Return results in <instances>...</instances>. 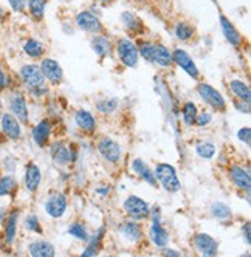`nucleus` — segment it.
<instances>
[{
  "instance_id": "12",
  "label": "nucleus",
  "mask_w": 251,
  "mask_h": 257,
  "mask_svg": "<svg viewBox=\"0 0 251 257\" xmlns=\"http://www.w3.org/2000/svg\"><path fill=\"white\" fill-rule=\"evenodd\" d=\"M172 61H174V65H177L178 68H181L185 71V73L194 79V81H200L202 75H200V70L197 67V64L194 62V59L191 58V54L183 50V48H175L172 51Z\"/></svg>"
},
{
  "instance_id": "7",
  "label": "nucleus",
  "mask_w": 251,
  "mask_h": 257,
  "mask_svg": "<svg viewBox=\"0 0 251 257\" xmlns=\"http://www.w3.org/2000/svg\"><path fill=\"white\" fill-rule=\"evenodd\" d=\"M50 156L58 167H67L76 160V152L73 150V144H67L65 141L58 139L50 142Z\"/></svg>"
},
{
  "instance_id": "27",
  "label": "nucleus",
  "mask_w": 251,
  "mask_h": 257,
  "mask_svg": "<svg viewBox=\"0 0 251 257\" xmlns=\"http://www.w3.org/2000/svg\"><path fill=\"white\" fill-rule=\"evenodd\" d=\"M228 89H230L233 98L237 99V101H244V103L251 101V90H250V85L245 81L231 79L228 82Z\"/></svg>"
},
{
  "instance_id": "40",
  "label": "nucleus",
  "mask_w": 251,
  "mask_h": 257,
  "mask_svg": "<svg viewBox=\"0 0 251 257\" xmlns=\"http://www.w3.org/2000/svg\"><path fill=\"white\" fill-rule=\"evenodd\" d=\"M23 226L28 233H34V234H42L44 230H42V225H40V220L36 214H28L23 220Z\"/></svg>"
},
{
  "instance_id": "5",
  "label": "nucleus",
  "mask_w": 251,
  "mask_h": 257,
  "mask_svg": "<svg viewBox=\"0 0 251 257\" xmlns=\"http://www.w3.org/2000/svg\"><path fill=\"white\" fill-rule=\"evenodd\" d=\"M115 51L118 56V61L126 68H136L139 62V54L136 44L129 37H120L115 44Z\"/></svg>"
},
{
  "instance_id": "21",
  "label": "nucleus",
  "mask_w": 251,
  "mask_h": 257,
  "mask_svg": "<svg viewBox=\"0 0 251 257\" xmlns=\"http://www.w3.org/2000/svg\"><path fill=\"white\" fill-rule=\"evenodd\" d=\"M40 183H42V172H40V167L30 161L25 166V175H23V184H25V189L30 192V194H36L37 189L40 188Z\"/></svg>"
},
{
  "instance_id": "48",
  "label": "nucleus",
  "mask_w": 251,
  "mask_h": 257,
  "mask_svg": "<svg viewBox=\"0 0 251 257\" xmlns=\"http://www.w3.org/2000/svg\"><path fill=\"white\" fill-rule=\"evenodd\" d=\"M96 192L100 194V197H107L109 192H110V188L109 186H104V188H96Z\"/></svg>"
},
{
  "instance_id": "9",
  "label": "nucleus",
  "mask_w": 251,
  "mask_h": 257,
  "mask_svg": "<svg viewBox=\"0 0 251 257\" xmlns=\"http://www.w3.org/2000/svg\"><path fill=\"white\" fill-rule=\"evenodd\" d=\"M191 247L203 257H216L219 254V242L206 233H195L191 237Z\"/></svg>"
},
{
  "instance_id": "4",
  "label": "nucleus",
  "mask_w": 251,
  "mask_h": 257,
  "mask_svg": "<svg viewBox=\"0 0 251 257\" xmlns=\"http://www.w3.org/2000/svg\"><path fill=\"white\" fill-rule=\"evenodd\" d=\"M153 175H155L158 186H161L166 192L177 194L181 191V181L177 175V169L169 163H158L153 169Z\"/></svg>"
},
{
  "instance_id": "46",
  "label": "nucleus",
  "mask_w": 251,
  "mask_h": 257,
  "mask_svg": "<svg viewBox=\"0 0 251 257\" xmlns=\"http://www.w3.org/2000/svg\"><path fill=\"white\" fill-rule=\"evenodd\" d=\"M6 87H8V78H6V73H5L2 64H0V93H2Z\"/></svg>"
},
{
  "instance_id": "45",
  "label": "nucleus",
  "mask_w": 251,
  "mask_h": 257,
  "mask_svg": "<svg viewBox=\"0 0 251 257\" xmlns=\"http://www.w3.org/2000/svg\"><path fill=\"white\" fill-rule=\"evenodd\" d=\"M233 104L241 113H245V115H248V113H250V103H244V101H237V99H233Z\"/></svg>"
},
{
  "instance_id": "50",
  "label": "nucleus",
  "mask_w": 251,
  "mask_h": 257,
  "mask_svg": "<svg viewBox=\"0 0 251 257\" xmlns=\"http://www.w3.org/2000/svg\"><path fill=\"white\" fill-rule=\"evenodd\" d=\"M98 2H100L101 5H104V6H109V5H112L115 2V0H98Z\"/></svg>"
},
{
  "instance_id": "26",
  "label": "nucleus",
  "mask_w": 251,
  "mask_h": 257,
  "mask_svg": "<svg viewBox=\"0 0 251 257\" xmlns=\"http://www.w3.org/2000/svg\"><path fill=\"white\" fill-rule=\"evenodd\" d=\"M153 64L161 68H172V51L161 42H155V51H153Z\"/></svg>"
},
{
  "instance_id": "30",
  "label": "nucleus",
  "mask_w": 251,
  "mask_h": 257,
  "mask_svg": "<svg viewBox=\"0 0 251 257\" xmlns=\"http://www.w3.org/2000/svg\"><path fill=\"white\" fill-rule=\"evenodd\" d=\"M106 228H100L93 236H90L89 242H87V248L82 251V256H98L103 250V240L106 236Z\"/></svg>"
},
{
  "instance_id": "29",
  "label": "nucleus",
  "mask_w": 251,
  "mask_h": 257,
  "mask_svg": "<svg viewBox=\"0 0 251 257\" xmlns=\"http://www.w3.org/2000/svg\"><path fill=\"white\" fill-rule=\"evenodd\" d=\"M23 53L33 61H40L45 56V45L39 42L37 39L30 37L23 44Z\"/></svg>"
},
{
  "instance_id": "24",
  "label": "nucleus",
  "mask_w": 251,
  "mask_h": 257,
  "mask_svg": "<svg viewBox=\"0 0 251 257\" xmlns=\"http://www.w3.org/2000/svg\"><path fill=\"white\" fill-rule=\"evenodd\" d=\"M149 239L153 244V247H157L158 250L169 245V240H171L169 233H167L166 228L161 223H155V222H152L149 226Z\"/></svg>"
},
{
  "instance_id": "41",
  "label": "nucleus",
  "mask_w": 251,
  "mask_h": 257,
  "mask_svg": "<svg viewBox=\"0 0 251 257\" xmlns=\"http://www.w3.org/2000/svg\"><path fill=\"white\" fill-rule=\"evenodd\" d=\"M213 123V113L209 110H202L197 113V118H195V124L197 127H206Z\"/></svg>"
},
{
  "instance_id": "42",
  "label": "nucleus",
  "mask_w": 251,
  "mask_h": 257,
  "mask_svg": "<svg viewBox=\"0 0 251 257\" xmlns=\"http://www.w3.org/2000/svg\"><path fill=\"white\" fill-rule=\"evenodd\" d=\"M237 139L244 142L247 147H250L251 146V128L248 126L239 128V132H237Z\"/></svg>"
},
{
  "instance_id": "16",
  "label": "nucleus",
  "mask_w": 251,
  "mask_h": 257,
  "mask_svg": "<svg viewBox=\"0 0 251 257\" xmlns=\"http://www.w3.org/2000/svg\"><path fill=\"white\" fill-rule=\"evenodd\" d=\"M73 121L75 126L78 127V130H81L84 135H95L98 130L96 117L86 109H78L73 115Z\"/></svg>"
},
{
  "instance_id": "22",
  "label": "nucleus",
  "mask_w": 251,
  "mask_h": 257,
  "mask_svg": "<svg viewBox=\"0 0 251 257\" xmlns=\"http://www.w3.org/2000/svg\"><path fill=\"white\" fill-rule=\"evenodd\" d=\"M219 20H220L222 33H223V36H225V39L228 40V44H231L236 48H241L244 37L239 33V30H237V28L231 23V20L227 16H223V14H220V16H219Z\"/></svg>"
},
{
  "instance_id": "32",
  "label": "nucleus",
  "mask_w": 251,
  "mask_h": 257,
  "mask_svg": "<svg viewBox=\"0 0 251 257\" xmlns=\"http://www.w3.org/2000/svg\"><path fill=\"white\" fill-rule=\"evenodd\" d=\"M197 113H199L197 104L194 101H186L183 106H181V121H183V124L186 127H194Z\"/></svg>"
},
{
  "instance_id": "28",
  "label": "nucleus",
  "mask_w": 251,
  "mask_h": 257,
  "mask_svg": "<svg viewBox=\"0 0 251 257\" xmlns=\"http://www.w3.org/2000/svg\"><path fill=\"white\" fill-rule=\"evenodd\" d=\"M90 47L100 59H106L107 56H110L112 51L110 40L104 34H93L90 39Z\"/></svg>"
},
{
  "instance_id": "31",
  "label": "nucleus",
  "mask_w": 251,
  "mask_h": 257,
  "mask_svg": "<svg viewBox=\"0 0 251 257\" xmlns=\"http://www.w3.org/2000/svg\"><path fill=\"white\" fill-rule=\"evenodd\" d=\"M209 214L211 217L219 222H228L233 219V211L225 202H214L209 206Z\"/></svg>"
},
{
  "instance_id": "49",
  "label": "nucleus",
  "mask_w": 251,
  "mask_h": 257,
  "mask_svg": "<svg viewBox=\"0 0 251 257\" xmlns=\"http://www.w3.org/2000/svg\"><path fill=\"white\" fill-rule=\"evenodd\" d=\"M5 219H6V211L3 208H0V225H3Z\"/></svg>"
},
{
  "instance_id": "14",
  "label": "nucleus",
  "mask_w": 251,
  "mask_h": 257,
  "mask_svg": "<svg viewBox=\"0 0 251 257\" xmlns=\"http://www.w3.org/2000/svg\"><path fill=\"white\" fill-rule=\"evenodd\" d=\"M8 106H9V112L19 120L20 124H28V123H30V110H28L26 98H25V95L22 92L11 93Z\"/></svg>"
},
{
  "instance_id": "43",
  "label": "nucleus",
  "mask_w": 251,
  "mask_h": 257,
  "mask_svg": "<svg viewBox=\"0 0 251 257\" xmlns=\"http://www.w3.org/2000/svg\"><path fill=\"white\" fill-rule=\"evenodd\" d=\"M6 2L16 12H23L26 9V0H6Z\"/></svg>"
},
{
  "instance_id": "17",
  "label": "nucleus",
  "mask_w": 251,
  "mask_h": 257,
  "mask_svg": "<svg viewBox=\"0 0 251 257\" xmlns=\"http://www.w3.org/2000/svg\"><path fill=\"white\" fill-rule=\"evenodd\" d=\"M51 135H53V123L48 118L40 120L34 127H33V132H31V138L36 142V146L40 149H45L50 146V141H51Z\"/></svg>"
},
{
  "instance_id": "3",
  "label": "nucleus",
  "mask_w": 251,
  "mask_h": 257,
  "mask_svg": "<svg viewBox=\"0 0 251 257\" xmlns=\"http://www.w3.org/2000/svg\"><path fill=\"white\" fill-rule=\"evenodd\" d=\"M195 92H197L200 99L209 109H213L214 112H219V113H225L227 112L228 103H227L225 96H223L216 87H213L209 82L199 81L197 87H195Z\"/></svg>"
},
{
  "instance_id": "47",
  "label": "nucleus",
  "mask_w": 251,
  "mask_h": 257,
  "mask_svg": "<svg viewBox=\"0 0 251 257\" xmlns=\"http://www.w3.org/2000/svg\"><path fill=\"white\" fill-rule=\"evenodd\" d=\"M160 253H161L163 256H180V251L171 250V248H169V245L164 247V248H161V250H160Z\"/></svg>"
},
{
  "instance_id": "36",
  "label": "nucleus",
  "mask_w": 251,
  "mask_h": 257,
  "mask_svg": "<svg viewBox=\"0 0 251 257\" xmlns=\"http://www.w3.org/2000/svg\"><path fill=\"white\" fill-rule=\"evenodd\" d=\"M136 48H138L139 58L144 59L149 64H153V51H155V42L143 39V40H139L138 44H136Z\"/></svg>"
},
{
  "instance_id": "20",
  "label": "nucleus",
  "mask_w": 251,
  "mask_h": 257,
  "mask_svg": "<svg viewBox=\"0 0 251 257\" xmlns=\"http://www.w3.org/2000/svg\"><path fill=\"white\" fill-rule=\"evenodd\" d=\"M130 169L141 181L147 183L149 186H152V188H158V181H157L155 175H153V169H150L149 164L144 163V160L133 158V161L130 163Z\"/></svg>"
},
{
  "instance_id": "6",
  "label": "nucleus",
  "mask_w": 251,
  "mask_h": 257,
  "mask_svg": "<svg viewBox=\"0 0 251 257\" xmlns=\"http://www.w3.org/2000/svg\"><path fill=\"white\" fill-rule=\"evenodd\" d=\"M123 211L126 217L136 220V222H146L149 220L150 214V205L138 195H129L123 202Z\"/></svg>"
},
{
  "instance_id": "19",
  "label": "nucleus",
  "mask_w": 251,
  "mask_h": 257,
  "mask_svg": "<svg viewBox=\"0 0 251 257\" xmlns=\"http://www.w3.org/2000/svg\"><path fill=\"white\" fill-rule=\"evenodd\" d=\"M121 23L124 30L127 31L130 36H141L146 31V26L141 17H138L132 11H123L121 12Z\"/></svg>"
},
{
  "instance_id": "39",
  "label": "nucleus",
  "mask_w": 251,
  "mask_h": 257,
  "mask_svg": "<svg viewBox=\"0 0 251 257\" xmlns=\"http://www.w3.org/2000/svg\"><path fill=\"white\" fill-rule=\"evenodd\" d=\"M17 191V181L12 175H0V197L12 195Z\"/></svg>"
},
{
  "instance_id": "44",
  "label": "nucleus",
  "mask_w": 251,
  "mask_h": 257,
  "mask_svg": "<svg viewBox=\"0 0 251 257\" xmlns=\"http://www.w3.org/2000/svg\"><path fill=\"white\" fill-rule=\"evenodd\" d=\"M242 236L245 237V244L250 245L251 244V223H250V220H247L242 226Z\"/></svg>"
},
{
  "instance_id": "35",
  "label": "nucleus",
  "mask_w": 251,
  "mask_h": 257,
  "mask_svg": "<svg viewBox=\"0 0 251 257\" xmlns=\"http://www.w3.org/2000/svg\"><path fill=\"white\" fill-rule=\"evenodd\" d=\"M67 234L72 236V237H75L76 240H81V242H89V239H90V236H92V234L89 233L87 225L82 223V222H73L72 225L68 226Z\"/></svg>"
},
{
  "instance_id": "15",
  "label": "nucleus",
  "mask_w": 251,
  "mask_h": 257,
  "mask_svg": "<svg viewBox=\"0 0 251 257\" xmlns=\"http://www.w3.org/2000/svg\"><path fill=\"white\" fill-rule=\"evenodd\" d=\"M118 233L124 240H127L129 244H139L144 237V230L141 226V222H136L132 219L121 222L118 226Z\"/></svg>"
},
{
  "instance_id": "2",
  "label": "nucleus",
  "mask_w": 251,
  "mask_h": 257,
  "mask_svg": "<svg viewBox=\"0 0 251 257\" xmlns=\"http://www.w3.org/2000/svg\"><path fill=\"white\" fill-rule=\"evenodd\" d=\"M96 152L106 163H109L112 166L120 164L123 161V155H124L123 146L117 139H114L109 135L98 136V139H96Z\"/></svg>"
},
{
  "instance_id": "33",
  "label": "nucleus",
  "mask_w": 251,
  "mask_h": 257,
  "mask_svg": "<svg viewBox=\"0 0 251 257\" xmlns=\"http://www.w3.org/2000/svg\"><path fill=\"white\" fill-rule=\"evenodd\" d=\"M194 150H195V153H197L199 158H202V160H213L216 152H217V147H216L214 142L203 139V141H199L197 144H195Z\"/></svg>"
},
{
  "instance_id": "51",
  "label": "nucleus",
  "mask_w": 251,
  "mask_h": 257,
  "mask_svg": "<svg viewBox=\"0 0 251 257\" xmlns=\"http://www.w3.org/2000/svg\"><path fill=\"white\" fill-rule=\"evenodd\" d=\"M135 2H138V3H144V2H147V0H135Z\"/></svg>"
},
{
  "instance_id": "1",
  "label": "nucleus",
  "mask_w": 251,
  "mask_h": 257,
  "mask_svg": "<svg viewBox=\"0 0 251 257\" xmlns=\"http://www.w3.org/2000/svg\"><path fill=\"white\" fill-rule=\"evenodd\" d=\"M19 76H20L22 84L25 85V89L31 95L40 98L48 93V84H47L44 75H42L39 65H36V64L22 65L19 70Z\"/></svg>"
},
{
  "instance_id": "25",
  "label": "nucleus",
  "mask_w": 251,
  "mask_h": 257,
  "mask_svg": "<svg viewBox=\"0 0 251 257\" xmlns=\"http://www.w3.org/2000/svg\"><path fill=\"white\" fill-rule=\"evenodd\" d=\"M28 254L33 257H54L56 248L48 240H34L28 245Z\"/></svg>"
},
{
  "instance_id": "34",
  "label": "nucleus",
  "mask_w": 251,
  "mask_h": 257,
  "mask_svg": "<svg viewBox=\"0 0 251 257\" xmlns=\"http://www.w3.org/2000/svg\"><path fill=\"white\" fill-rule=\"evenodd\" d=\"M174 34L180 42H189L194 37L195 30H194V26L191 23H188L185 20H180L174 26Z\"/></svg>"
},
{
  "instance_id": "11",
  "label": "nucleus",
  "mask_w": 251,
  "mask_h": 257,
  "mask_svg": "<svg viewBox=\"0 0 251 257\" xmlns=\"http://www.w3.org/2000/svg\"><path fill=\"white\" fill-rule=\"evenodd\" d=\"M76 26L81 31L89 33V34H104L106 33V26L100 20V17L95 16L92 11H81L76 14L75 19Z\"/></svg>"
},
{
  "instance_id": "8",
  "label": "nucleus",
  "mask_w": 251,
  "mask_h": 257,
  "mask_svg": "<svg viewBox=\"0 0 251 257\" xmlns=\"http://www.w3.org/2000/svg\"><path fill=\"white\" fill-rule=\"evenodd\" d=\"M67 208H68V198L64 192H59V191L50 192L44 202L45 214L54 220L62 219L67 212Z\"/></svg>"
},
{
  "instance_id": "37",
  "label": "nucleus",
  "mask_w": 251,
  "mask_h": 257,
  "mask_svg": "<svg viewBox=\"0 0 251 257\" xmlns=\"http://www.w3.org/2000/svg\"><path fill=\"white\" fill-rule=\"evenodd\" d=\"M26 8L30 11V16L37 22H40L45 14L47 0H26Z\"/></svg>"
},
{
  "instance_id": "38",
  "label": "nucleus",
  "mask_w": 251,
  "mask_h": 257,
  "mask_svg": "<svg viewBox=\"0 0 251 257\" xmlns=\"http://www.w3.org/2000/svg\"><path fill=\"white\" fill-rule=\"evenodd\" d=\"M95 107L98 112L103 113V115H112V113L118 110L120 99L118 98H104V99H100V101L95 104Z\"/></svg>"
},
{
  "instance_id": "13",
  "label": "nucleus",
  "mask_w": 251,
  "mask_h": 257,
  "mask_svg": "<svg viewBox=\"0 0 251 257\" xmlns=\"http://www.w3.org/2000/svg\"><path fill=\"white\" fill-rule=\"evenodd\" d=\"M228 178L236 189H239L241 192H245V194H250L251 175H250L248 167H244L242 164H231L228 167Z\"/></svg>"
},
{
  "instance_id": "23",
  "label": "nucleus",
  "mask_w": 251,
  "mask_h": 257,
  "mask_svg": "<svg viewBox=\"0 0 251 257\" xmlns=\"http://www.w3.org/2000/svg\"><path fill=\"white\" fill-rule=\"evenodd\" d=\"M19 217H20V211L19 209H12L11 212L6 214V219L3 222V237L8 245H11L17 236V228H19Z\"/></svg>"
},
{
  "instance_id": "10",
  "label": "nucleus",
  "mask_w": 251,
  "mask_h": 257,
  "mask_svg": "<svg viewBox=\"0 0 251 257\" xmlns=\"http://www.w3.org/2000/svg\"><path fill=\"white\" fill-rule=\"evenodd\" d=\"M40 71H42V75H44L45 81L53 85V87H58V85H61L65 79V73H64V68L62 65L53 59V58H42L40 59Z\"/></svg>"
},
{
  "instance_id": "18",
  "label": "nucleus",
  "mask_w": 251,
  "mask_h": 257,
  "mask_svg": "<svg viewBox=\"0 0 251 257\" xmlns=\"http://www.w3.org/2000/svg\"><path fill=\"white\" fill-rule=\"evenodd\" d=\"M0 127H2V133L9 141L22 139V124L11 112H5L2 115V118H0Z\"/></svg>"
}]
</instances>
